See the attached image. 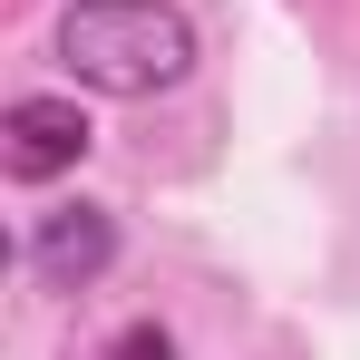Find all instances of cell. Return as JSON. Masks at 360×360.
Here are the masks:
<instances>
[{"mask_svg": "<svg viewBox=\"0 0 360 360\" xmlns=\"http://www.w3.org/2000/svg\"><path fill=\"white\" fill-rule=\"evenodd\" d=\"M59 68L88 98H166L195 78V20L176 0H68Z\"/></svg>", "mask_w": 360, "mask_h": 360, "instance_id": "6da1fadb", "label": "cell"}, {"mask_svg": "<svg viewBox=\"0 0 360 360\" xmlns=\"http://www.w3.org/2000/svg\"><path fill=\"white\" fill-rule=\"evenodd\" d=\"M88 146H98V136H88V108H78V98H10V108H0V176L10 185L68 176Z\"/></svg>", "mask_w": 360, "mask_h": 360, "instance_id": "7a4b0ae2", "label": "cell"}, {"mask_svg": "<svg viewBox=\"0 0 360 360\" xmlns=\"http://www.w3.org/2000/svg\"><path fill=\"white\" fill-rule=\"evenodd\" d=\"M108 263H117V214H108V205H59V214H39L30 273H39L49 292H88Z\"/></svg>", "mask_w": 360, "mask_h": 360, "instance_id": "3957f363", "label": "cell"}, {"mask_svg": "<svg viewBox=\"0 0 360 360\" xmlns=\"http://www.w3.org/2000/svg\"><path fill=\"white\" fill-rule=\"evenodd\" d=\"M108 360H176V341H166L156 321H127L117 341H108Z\"/></svg>", "mask_w": 360, "mask_h": 360, "instance_id": "277c9868", "label": "cell"}]
</instances>
